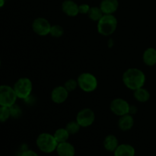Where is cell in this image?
I'll list each match as a JSON object with an SVG mask.
<instances>
[{
    "mask_svg": "<svg viewBox=\"0 0 156 156\" xmlns=\"http://www.w3.org/2000/svg\"><path fill=\"white\" fill-rule=\"evenodd\" d=\"M76 120L81 127H88L94 123L95 120V114L90 108H84L78 113Z\"/></svg>",
    "mask_w": 156,
    "mask_h": 156,
    "instance_id": "cell-7",
    "label": "cell"
},
{
    "mask_svg": "<svg viewBox=\"0 0 156 156\" xmlns=\"http://www.w3.org/2000/svg\"><path fill=\"white\" fill-rule=\"evenodd\" d=\"M123 82L129 89L135 91L142 88L146 82V75L137 68H129L123 73Z\"/></svg>",
    "mask_w": 156,
    "mask_h": 156,
    "instance_id": "cell-1",
    "label": "cell"
},
{
    "mask_svg": "<svg viewBox=\"0 0 156 156\" xmlns=\"http://www.w3.org/2000/svg\"><path fill=\"white\" fill-rule=\"evenodd\" d=\"M104 13L101 11L100 7H97V6H92L90 9L89 12L88 13V16L91 21H98L101 18L103 17Z\"/></svg>",
    "mask_w": 156,
    "mask_h": 156,
    "instance_id": "cell-20",
    "label": "cell"
},
{
    "mask_svg": "<svg viewBox=\"0 0 156 156\" xmlns=\"http://www.w3.org/2000/svg\"><path fill=\"white\" fill-rule=\"evenodd\" d=\"M134 125V118L130 114H127L120 117L118 121L119 129L122 131H128L133 128Z\"/></svg>",
    "mask_w": 156,
    "mask_h": 156,
    "instance_id": "cell-15",
    "label": "cell"
},
{
    "mask_svg": "<svg viewBox=\"0 0 156 156\" xmlns=\"http://www.w3.org/2000/svg\"><path fill=\"white\" fill-rule=\"evenodd\" d=\"M69 91L64 86H57L51 91V100L55 104H62L67 100L69 97Z\"/></svg>",
    "mask_w": 156,
    "mask_h": 156,
    "instance_id": "cell-10",
    "label": "cell"
},
{
    "mask_svg": "<svg viewBox=\"0 0 156 156\" xmlns=\"http://www.w3.org/2000/svg\"><path fill=\"white\" fill-rule=\"evenodd\" d=\"M5 0H0V9L5 5Z\"/></svg>",
    "mask_w": 156,
    "mask_h": 156,
    "instance_id": "cell-28",
    "label": "cell"
},
{
    "mask_svg": "<svg viewBox=\"0 0 156 156\" xmlns=\"http://www.w3.org/2000/svg\"><path fill=\"white\" fill-rule=\"evenodd\" d=\"M11 116L10 108L4 106H0V122L1 123H5L7 121Z\"/></svg>",
    "mask_w": 156,
    "mask_h": 156,
    "instance_id": "cell-23",
    "label": "cell"
},
{
    "mask_svg": "<svg viewBox=\"0 0 156 156\" xmlns=\"http://www.w3.org/2000/svg\"><path fill=\"white\" fill-rule=\"evenodd\" d=\"M0 156H1V155H0Z\"/></svg>",
    "mask_w": 156,
    "mask_h": 156,
    "instance_id": "cell-30",
    "label": "cell"
},
{
    "mask_svg": "<svg viewBox=\"0 0 156 156\" xmlns=\"http://www.w3.org/2000/svg\"><path fill=\"white\" fill-rule=\"evenodd\" d=\"M53 136H54L57 143H60L68 141L70 134L69 133V132L66 128H59V129H57L55 131Z\"/></svg>",
    "mask_w": 156,
    "mask_h": 156,
    "instance_id": "cell-19",
    "label": "cell"
},
{
    "mask_svg": "<svg viewBox=\"0 0 156 156\" xmlns=\"http://www.w3.org/2000/svg\"><path fill=\"white\" fill-rule=\"evenodd\" d=\"M143 60L146 65L152 66L156 64V50L153 47H149L143 54Z\"/></svg>",
    "mask_w": 156,
    "mask_h": 156,
    "instance_id": "cell-16",
    "label": "cell"
},
{
    "mask_svg": "<svg viewBox=\"0 0 156 156\" xmlns=\"http://www.w3.org/2000/svg\"><path fill=\"white\" fill-rule=\"evenodd\" d=\"M136 150L133 146L129 144H120L114 152V156H135Z\"/></svg>",
    "mask_w": 156,
    "mask_h": 156,
    "instance_id": "cell-14",
    "label": "cell"
},
{
    "mask_svg": "<svg viewBox=\"0 0 156 156\" xmlns=\"http://www.w3.org/2000/svg\"><path fill=\"white\" fill-rule=\"evenodd\" d=\"M0 67H1V59H0Z\"/></svg>",
    "mask_w": 156,
    "mask_h": 156,
    "instance_id": "cell-29",
    "label": "cell"
},
{
    "mask_svg": "<svg viewBox=\"0 0 156 156\" xmlns=\"http://www.w3.org/2000/svg\"><path fill=\"white\" fill-rule=\"evenodd\" d=\"M103 145L105 149L108 152H114L117 148V146H119V142L115 136L111 134V135H108L105 137L103 142Z\"/></svg>",
    "mask_w": 156,
    "mask_h": 156,
    "instance_id": "cell-17",
    "label": "cell"
},
{
    "mask_svg": "<svg viewBox=\"0 0 156 156\" xmlns=\"http://www.w3.org/2000/svg\"><path fill=\"white\" fill-rule=\"evenodd\" d=\"M13 88L18 98L26 100L31 94L32 90H33V84H32L31 80L28 78H20L16 81Z\"/></svg>",
    "mask_w": 156,
    "mask_h": 156,
    "instance_id": "cell-4",
    "label": "cell"
},
{
    "mask_svg": "<svg viewBox=\"0 0 156 156\" xmlns=\"http://www.w3.org/2000/svg\"><path fill=\"white\" fill-rule=\"evenodd\" d=\"M36 145L40 151L44 153L50 154L56 151L58 143L53 134L42 133L37 138Z\"/></svg>",
    "mask_w": 156,
    "mask_h": 156,
    "instance_id": "cell-2",
    "label": "cell"
},
{
    "mask_svg": "<svg viewBox=\"0 0 156 156\" xmlns=\"http://www.w3.org/2000/svg\"><path fill=\"white\" fill-rule=\"evenodd\" d=\"M133 96L135 99L138 101L144 103L148 101L150 98V93L147 89L144 88L143 87L138 88V89L133 91Z\"/></svg>",
    "mask_w": 156,
    "mask_h": 156,
    "instance_id": "cell-18",
    "label": "cell"
},
{
    "mask_svg": "<svg viewBox=\"0 0 156 156\" xmlns=\"http://www.w3.org/2000/svg\"><path fill=\"white\" fill-rule=\"evenodd\" d=\"M10 111H11V116L13 117H18L21 115V111L20 109V108L18 106H17L16 105H12V107H10Z\"/></svg>",
    "mask_w": 156,
    "mask_h": 156,
    "instance_id": "cell-25",
    "label": "cell"
},
{
    "mask_svg": "<svg viewBox=\"0 0 156 156\" xmlns=\"http://www.w3.org/2000/svg\"><path fill=\"white\" fill-rule=\"evenodd\" d=\"M110 108L112 113L119 117L126 115L130 112V105L126 100L123 98L114 99L111 102Z\"/></svg>",
    "mask_w": 156,
    "mask_h": 156,
    "instance_id": "cell-8",
    "label": "cell"
},
{
    "mask_svg": "<svg viewBox=\"0 0 156 156\" xmlns=\"http://www.w3.org/2000/svg\"><path fill=\"white\" fill-rule=\"evenodd\" d=\"M79 87L87 93L92 92L98 88V82L95 76L90 73H83L77 79Z\"/></svg>",
    "mask_w": 156,
    "mask_h": 156,
    "instance_id": "cell-5",
    "label": "cell"
},
{
    "mask_svg": "<svg viewBox=\"0 0 156 156\" xmlns=\"http://www.w3.org/2000/svg\"><path fill=\"white\" fill-rule=\"evenodd\" d=\"M19 156H39V155L34 150L27 149L24 150V152H21Z\"/></svg>",
    "mask_w": 156,
    "mask_h": 156,
    "instance_id": "cell-27",
    "label": "cell"
},
{
    "mask_svg": "<svg viewBox=\"0 0 156 156\" xmlns=\"http://www.w3.org/2000/svg\"><path fill=\"white\" fill-rule=\"evenodd\" d=\"M61 8L63 13L69 17H76L79 14V5L73 0H65Z\"/></svg>",
    "mask_w": 156,
    "mask_h": 156,
    "instance_id": "cell-12",
    "label": "cell"
},
{
    "mask_svg": "<svg viewBox=\"0 0 156 156\" xmlns=\"http://www.w3.org/2000/svg\"><path fill=\"white\" fill-rule=\"evenodd\" d=\"M90 9H91V6H90L88 4H86V3H83V4L79 5V14H82V15H88Z\"/></svg>",
    "mask_w": 156,
    "mask_h": 156,
    "instance_id": "cell-26",
    "label": "cell"
},
{
    "mask_svg": "<svg viewBox=\"0 0 156 156\" xmlns=\"http://www.w3.org/2000/svg\"><path fill=\"white\" fill-rule=\"evenodd\" d=\"M18 99L13 87L7 85H0V106L10 108L15 105Z\"/></svg>",
    "mask_w": 156,
    "mask_h": 156,
    "instance_id": "cell-6",
    "label": "cell"
},
{
    "mask_svg": "<svg viewBox=\"0 0 156 156\" xmlns=\"http://www.w3.org/2000/svg\"><path fill=\"white\" fill-rule=\"evenodd\" d=\"M63 86L66 88V90L69 92H71V91H74L77 88V87L79 86V84H78L77 80L70 79L64 83Z\"/></svg>",
    "mask_w": 156,
    "mask_h": 156,
    "instance_id": "cell-24",
    "label": "cell"
},
{
    "mask_svg": "<svg viewBox=\"0 0 156 156\" xmlns=\"http://www.w3.org/2000/svg\"><path fill=\"white\" fill-rule=\"evenodd\" d=\"M50 34L53 37H60L64 34V29L62 26L59 25V24H54V25L51 26L50 28Z\"/></svg>",
    "mask_w": 156,
    "mask_h": 156,
    "instance_id": "cell-22",
    "label": "cell"
},
{
    "mask_svg": "<svg viewBox=\"0 0 156 156\" xmlns=\"http://www.w3.org/2000/svg\"><path fill=\"white\" fill-rule=\"evenodd\" d=\"M104 15H114L119 8L118 0H102L100 6Z\"/></svg>",
    "mask_w": 156,
    "mask_h": 156,
    "instance_id": "cell-11",
    "label": "cell"
},
{
    "mask_svg": "<svg viewBox=\"0 0 156 156\" xmlns=\"http://www.w3.org/2000/svg\"><path fill=\"white\" fill-rule=\"evenodd\" d=\"M56 152L59 156H75L76 155L74 146L68 141L58 143Z\"/></svg>",
    "mask_w": 156,
    "mask_h": 156,
    "instance_id": "cell-13",
    "label": "cell"
},
{
    "mask_svg": "<svg viewBox=\"0 0 156 156\" xmlns=\"http://www.w3.org/2000/svg\"><path fill=\"white\" fill-rule=\"evenodd\" d=\"M117 19L114 15H104L98 21V31L105 37L113 34L117 30Z\"/></svg>",
    "mask_w": 156,
    "mask_h": 156,
    "instance_id": "cell-3",
    "label": "cell"
},
{
    "mask_svg": "<svg viewBox=\"0 0 156 156\" xmlns=\"http://www.w3.org/2000/svg\"><path fill=\"white\" fill-rule=\"evenodd\" d=\"M65 128L67 129L70 135H75L79 132L81 126L76 120H73V121L69 122Z\"/></svg>",
    "mask_w": 156,
    "mask_h": 156,
    "instance_id": "cell-21",
    "label": "cell"
},
{
    "mask_svg": "<svg viewBox=\"0 0 156 156\" xmlns=\"http://www.w3.org/2000/svg\"><path fill=\"white\" fill-rule=\"evenodd\" d=\"M51 26L50 21L42 17L37 18L32 23V29L34 32L39 36L42 37L50 34Z\"/></svg>",
    "mask_w": 156,
    "mask_h": 156,
    "instance_id": "cell-9",
    "label": "cell"
}]
</instances>
